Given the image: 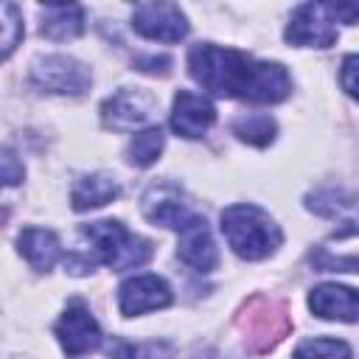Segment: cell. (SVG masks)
Segmentation results:
<instances>
[{"mask_svg":"<svg viewBox=\"0 0 359 359\" xmlns=\"http://www.w3.org/2000/svg\"><path fill=\"white\" fill-rule=\"evenodd\" d=\"M56 337L70 359L84 356L101 345V328L81 300L67 303V309L62 311V317L56 323Z\"/></svg>","mask_w":359,"mask_h":359,"instance_id":"52a82bcc","label":"cell"},{"mask_svg":"<svg viewBox=\"0 0 359 359\" xmlns=\"http://www.w3.org/2000/svg\"><path fill=\"white\" fill-rule=\"evenodd\" d=\"M309 309L323 320L356 323L359 320V289L342 283H320L309 294Z\"/></svg>","mask_w":359,"mask_h":359,"instance_id":"9a60e30c","label":"cell"},{"mask_svg":"<svg viewBox=\"0 0 359 359\" xmlns=\"http://www.w3.org/2000/svg\"><path fill=\"white\" fill-rule=\"evenodd\" d=\"M140 208H143V216L151 222V224H160V227H171V230H182L196 213L191 210V202L188 196L171 185V182H160V185H151L143 199H140Z\"/></svg>","mask_w":359,"mask_h":359,"instance_id":"9c48e42d","label":"cell"},{"mask_svg":"<svg viewBox=\"0 0 359 359\" xmlns=\"http://www.w3.org/2000/svg\"><path fill=\"white\" fill-rule=\"evenodd\" d=\"M174 300L171 286L160 275H135L118 289V309L123 317H137L146 311L165 309Z\"/></svg>","mask_w":359,"mask_h":359,"instance_id":"30bf717a","label":"cell"},{"mask_svg":"<svg viewBox=\"0 0 359 359\" xmlns=\"http://www.w3.org/2000/svg\"><path fill=\"white\" fill-rule=\"evenodd\" d=\"M3 182H6V188H11V185H17L20 180H22V165L17 163V157H14V151L11 149H3Z\"/></svg>","mask_w":359,"mask_h":359,"instance_id":"484cf974","label":"cell"},{"mask_svg":"<svg viewBox=\"0 0 359 359\" xmlns=\"http://www.w3.org/2000/svg\"><path fill=\"white\" fill-rule=\"evenodd\" d=\"M163 143H165V137H163V129L160 126H149V129L137 132L132 137V143H129V163L137 165V168L151 165L160 157Z\"/></svg>","mask_w":359,"mask_h":359,"instance_id":"44dd1931","label":"cell"},{"mask_svg":"<svg viewBox=\"0 0 359 359\" xmlns=\"http://www.w3.org/2000/svg\"><path fill=\"white\" fill-rule=\"evenodd\" d=\"M275 121L264 112H250V115H241L233 121V135L250 146H269L275 140Z\"/></svg>","mask_w":359,"mask_h":359,"instance_id":"ffe728a7","label":"cell"},{"mask_svg":"<svg viewBox=\"0 0 359 359\" xmlns=\"http://www.w3.org/2000/svg\"><path fill=\"white\" fill-rule=\"evenodd\" d=\"M17 244H20V252L25 255V261L36 272H48L62 255V244H59L56 233L45 230V227H25L17 238Z\"/></svg>","mask_w":359,"mask_h":359,"instance_id":"2e32d148","label":"cell"},{"mask_svg":"<svg viewBox=\"0 0 359 359\" xmlns=\"http://www.w3.org/2000/svg\"><path fill=\"white\" fill-rule=\"evenodd\" d=\"M328 8L339 22H359V3H328Z\"/></svg>","mask_w":359,"mask_h":359,"instance_id":"83f0119b","label":"cell"},{"mask_svg":"<svg viewBox=\"0 0 359 359\" xmlns=\"http://www.w3.org/2000/svg\"><path fill=\"white\" fill-rule=\"evenodd\" d=\"M309 264L317 272H359V224L339 227L331 241L309 252Z\"/></svg>","mask_w":359,"mask_h":359,"instance_id":"8fae6325","label":"cell"},{"mask_svg":"<svg viewBox=\"0 0 359 359\" xmlns=\"http://www.w3.org/2000/svg\"><path fill=\"white\" fill-rule=\"evenodd\" d=\"M289 328H292L289 309L266 294L250 297L238 314V331L244 337V348L252 353L272 351L289 334Z\"/></svg>","mask_w":359,"mask_h":359,"instance_id":"277c9868","label":"cell"},{"mask_svg":"<svg viewBox=\"0 0 359 359\" xmlns=\"http://www.w3.org/2000/svg\"><path fill=\"white\" fill-rule=\"evenodd\" d=\"M292 359H351V345L334 337H317L300 342Z\"/></svg>","mask_w":359,"mask_h":359,"instance_id":"7402d4cb","label":"cell"},{"mask_svg":"<svg viewBox=\"0 0 359 359\" xmlns=\"http://www.w3.org/2000/svg\"><path fill=\"white\" fill-rule=\"evenodd\" d=\"M81 233L95 244V255L109 264L112 269L123 272V269H135V266H143L154 247L149 238H140L135 233H129L121 222L115 219H101V222H90L81 227Z\"/></svg>","mask_w":359,"mask_h":359,"instance_id":"3957f363","label":"cell"},{"mask_svg":"<svg viewBox=\"0 0 359 359\" xmlns=\"http://www.w3.org/2000/svg\"><path fill=\"white\" fill-rule=\"evenodd\" d=\"M222 233L236 255L261 261L280 247V227L255 205H230L222 210Z\"/></svg>","mask_w":359,"mask_h":359,"instance_id":"7a4b0ae2","label":"cell"},{"mask_svg":"<svg viewBox=\"0 0 359 359\" xmlns=\"http://www.w3.org/2000/svg\"><path fill=\"white\" fill-rule=\"evenodd\" d=\"M135 67L143 70V73H160V76H165L171 70V59L168 56H140V59H135Z\"/></svg>","mask_w":359,"mask_h":359,"instance_id":"4316f807","label":"cell"},{"mask_svg":"<svg viewBox=\"0 0 359 359\" xmlns=\"http://www.w3.org/2000/svg\"><path fill=\"white\" fill-rule=\"evenodd\" d=\"M328 3H303L292 11L286 25V42L306 48H331L337 42V25Z\"/></svg>","mask_w":359,"mask_h":359,"instance_id":"5b68a950","label":"cell"},{"mask_svg":"<svg viewBox=\"0 0 359 359\" xmlns=\"http://www.w3.org/2000/svg\"><path fill=\"white\" fill-rule=\"evenodd\" d=\"M132 28L157 42H180L188 34V20L174 3H140L132 11Z\"/></svg>","mask_w":359,"mask_h":359,"instance_id":"ba28073f","label":"cell"},{"mask_svg":"<svg viewBox=\"0 0 359 359\" xmlns=\"http://www.w3.org/2000/svg\"><path fill=\"white\" fill-rule=\"evenodd\" d=\"M339 84L342 90L359 101V53H351L342 59V70H339Z\"/></svg>","mask_w":359,"mask_h":359,"instance_id":"d4e9b609","label":"cell"},{"mask_svg":"<svg viewBox=\"0 0 359 359\" xmlns=\"http://www.w3.org/2000/svg\"><path fill=\"white\" fill-rule=\"evenodd\" d=\"M151 112H154V98L143 90H121L101 104L104 126L118 129V132H129V129L146 123Z\"/></svg>","mask_w":359,"mask_h":359,"instance_id":"7c38bea8","label":"cell"},{"mask_svg":"<svg viewBox=\"0 0 359 359\" xmlns=\"http://www.w3.org/2000/svg\"><path fill=\"white\" fill-rule=\"evenodd\" d=\"M216 121V107L199 95V93H191V90H180L174 95V109H171V129L180 135V137H188V140H196L202 137Z\"/></svg>","mask_w":359,"mask_h":359,"instance_id":"4fadbf2b","label":"cell"},{"mask_svg":"<svg viewBox=\"0 0 359 359\" xmlns=\"http://www.w3.org/2000/svg\"><path fill=\"white\" fill-rule=\"evenodd\" d=\"M177 255L182 264H188L196 272H213L219 264V252L210 236V227L202 216H194L182 230H180V244Z\"/></svg>","mask_w":359,"mask_h":359,"instance_id":"5bb4252c","label":"cell"},{"mask_svg":"<svg viewBox=\"0 0 359 359\" xmlns=\"http://www.w3.org/2000/svg\"><path fill=\"white\" fill-rule=\"evenodd\" d=\"M42 36L65 42L73 39L84 31V8L81 6H65V3H48L42 8V25H39Z\"/></svg>","mask_w":359,"mask_h":359,"instance_id":"e0dca14e","label":"cell"},{"mask_svg":"<svg viewBox=\"0 0 359 359\" xmlns=\"http://www.w3.org/2000/svg\"><path fill=\"white\" fill-rule=\"evenodd\" d=\"M109 359H171V345L165 342L135 345L126 339H115L109 345Z\"/></svg>","mask_w":359,"mask_h":359,"instance_id":"603a6c76","label":"cell"},{"mask_svg":"<svg viewBox=\"0 0 359 359\" xmlns=\"http://www.w3.org/2000/svg\"><path fill=\"white\" fill-rule=\"evenodd\" d=\"M188 73L196 84L224 98L278 104L292 93V79L283 65L261 62L210 42H199L188 50Z\"/></svg>","mask_w":359,"mask_h":359,"instance_id":"6da1fadb","label":"cell"},{"mask_svg":"<svg viewBox=\"0 0 359 359\" xmlns=\"http://www.w3.org/2000/svg\"><path fill=\"white\" fill-rule=\"evenodd\" d=\"M306 208L320 213V216L337 219V216H348V213L359 210V199L342 188H320V191L306 196Z\"/></svg>","mask_w":359,"mask_h":359,"instance_id":"d6986e66","label":"cell"},{"mask_svg":"<svg viewBox=\"0 0 359 359\" xmlns=\"http://www.w3.org/2000/svg\"><path fill=\"white\" fill-rule=\"evenodd\" d=\"M0 11H3V59H8L14 45L22 36V20H20V11L14 3H3Z\"/></svg>","mask_w":359,"mask_h":359,"instance_id":"cb8c5ba5","label":"cell"},{"mask_svg":"<svg viewBox=\"0 0 359 359\" xmlns=\"http://www.w3.org/2000/svg\"><path fill=\"white\" fill-rule=\"evenodd\" d=\"M121 194L118 188V180L112 174H87L81 177L76 185H73V194H70V202H73V210L84 213V210H93V208H101L107 202H112L115 196Z\"/></svg>","mask_w":359,"mask_h":359,"instance_id":"ac0fdd59","label":"cell"},{"mask_svg":"<svg viewBox=\"0 0 359 359\" xmlns=\"http://www.w3.org/2000/svg\"><path fill=\"white\" fill-rule=\"evenodd\" d=\"M31 81L39 90H48L56 95H81L90 87V70L70 56H45L34 62Z\"/></svg>","mask_w":359,"mask_h":359,"instance_id":"8992f818","label":"cell"}]
</instances>
